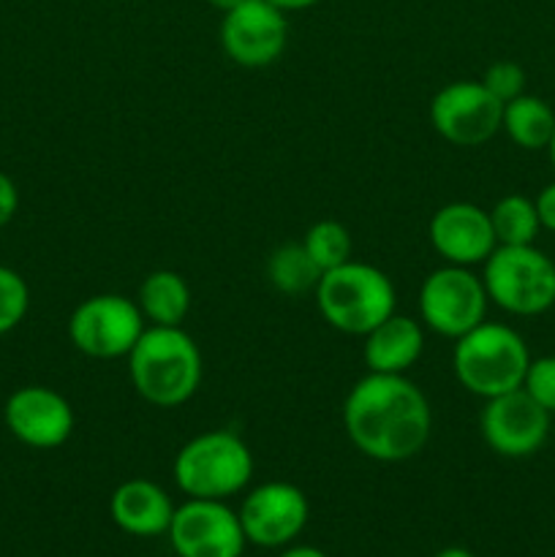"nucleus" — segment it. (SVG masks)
Segmentation results:
<instances>
[{"mask_svg": "<svg viewBox=\"0 0 555 557\" xmlns=\"http://www.w3.org/2000/svg\"><path fill=\"white\" fill-rule=\"evenodd\" d=\"M136 305L147 324L183 326L190 313V286L180 272L156 270L141 281Z\"/></svg>", "mask_w": 555, "mask_h": 557, "instance_id": "18", "label": "nucleus"}, {"mask_svg": "<svg viewBox=\"0 0 555 557\" xmlns=\"http://www.w3.org/2000/svg\"><path fill=\"white\" fill-rule=\"evenodd\" d=\"M109 511L120 531L131 536H161L169 531L174 517V504L166 490L147 479H128L120 484L109 500Z\"/></svg>", "mask_w": 555, "mask_h": 557, "instance_id": "17", "label": "nucleus"}, {"mask_svg": "<svg viewBox=\"0 0 555 557\" xmlns=\"http://www.w3.org/2000/svg\"><path fill=\"white\" fill-rule=\"evenodd\" d=\"M430 245L435 253L455 267H477L498 248L490 212L471 201H452L430 218Z\"/></svg>", "mask_w": 555, "mask_h": 557, "instance_id": "15", "label": "nucleus"}, {"mask_svg": "<svg viewBox=\"0 0 555 557\" xmlns=\"http://www.w3.org/2000/svg\"><path fill=\"white\" fill-rule=\"evenodd\" d=\"M288 22L270 0H245L226 11L221 22V47L243 69H267L283 54Z\"/></svg>", "mask_w": 555, "mask_h": 557, "instance_id": "11", "label": "nucleus"}, {"mask_svg": "<svg viewBox=\"0 0 555 557\" xmlns=\"http://www.w3.org/2000/svg\"><path fill=\"white\" fill-rule=\"evenodd\" d=\"M490 223H493L498 245H533L542 228L536 205L522 194H509L495 201L490 210Z\"/></svg>", "mask_w": 555, "mask_h": 557, "instance_id": "21", "label": "nucleus"}, {"mask_svg": "<svg viewBox=\"0 0 555 557\" xmlns=\"http://www.w3.org/2000/svg\"><path fill=\"white\" fill-rule=\"evenodd\" d=\"M550 417L526 389H511L506 395L490 397L482 408V438L495 455L522 460L536 455L550 435Z\"/></svg>", "mask_w": 555, "mask_h": 557, "instance_id": "10", "label": "nucleus"}, {"mask_svg": "<svg viewBox=\"0 0 555 557\" xmlns=\"http://www.w3.org/2000/svg\"><path fill=\"white\" fill-rule=\"evenodd\" d=\"M528 364L531 354L526 341L511 326L493 321H482L457 337L452 354V368L462 389L484 400L520 389Z\"/></svg>", "mask_w": 555, "mask_h": 557, "instance_id": "3", "label": "nucleus"}, {"mask_svg": "<svg viewBox=\"0 0 555 557\" xmlns=\"http://www.w3.org/2000/svg\"><path fill=\"white\" fill-rule=\"evenodd\" d=\"M547 150H550V163H553V169H555V131H553V139H550Z\"/></svg>", "mask_w": 555, "mask_h": 557, "instance_id": "32", "label": "nucleus"}, {"mask_svg": "<svg viewBox=\"0 0 555 557\" xmlns=\"http://www.w3.org/2000/svg\"><path fill=\"white\" fill-rule=\"evenodd\" d=\"M27 308H30V288L25 277L11 267L0 264V337L25 321Z\"/></svg>", "mask_w": 555, "mask_h": 557, "instance_id": "23", "label": "nucleus"}, {"mask_svg": "<svg viewBox=\"0 0 555 557\" xmlns=\"http://www.w3.org/2000/svg\"><path fill=\"white\" fill-rule=\"evenodd\" d=\"M20 210V190L5 172H0V228L11 221Z\"/></svg>", "mask_w": 555, "mask_h": 557, "instance_id": "26", "label": "nucleus"}, {"mask_svg": "<svg viewBox=\"0 0 555 557\" xmlns=\"http://www.w3.org/2000/svg\"><path fill=\"white\" fill-rule=\"evenodd\" d=\"M136 395L156 408H177L201 384V351L183 326L147 324L128 354Z\"/></svg>", "mask_w": 555, "mask_h": 557, "instance_id": "2", "label": "nucleus"}, {"mask_svg": "<svg viewBox=\"0 0 555 557\" xmlns=\"http://www.w3.org/2000/svg\"><path fill=\"white\" fill-rule=\"evenodd\" d=\"M207 3H210L212 9H218V11H223V14H226V11L237 9V5L245 3V0H207Z\"/></svg>", "mask_w": 555, "mask_h": 557, "instance_id": "30", "label": "nucleus"}, {"mask_svg": "<svg viewBox=\"0 0 555 557\" xmlns=\"http://www.w3.org/2000/svg\"><path fill=\"white\" fill-rule=\"evenodd\" d=\"M166 533L180 557H239L248 542L237 511L207 498H190L174 509Z\"/></svg>", "mask_w": 555, "mask_h": 557, "instance_id": "12", "label": "nucleus"}, {"mask_svg": "<svg viewBox=\"0 0 555 557\" xmlns=\"http://www.w3.org/2000/svg\"><path fill=\"white\" fill-rule=\"evenodd\" d=\"M504 103L482 82L457 79L441 87L430 101L435 134L455 147H479L501 131Z\"/></svg>", "mask_w": 555, "mask_h": 557, "instance_id": "9", "label": "nucleus"}, {"mask_svg": "<svg viewBox=\"0 0 555 557\" xmlns=\"http://www.w3.org/2000/svg\"><path fill=\"white\" fill-rule=\"evenodd\" d=\"M308 511L303 490L288 482H267L250 490L237 515L248 542L259 547H283L303 533Z\"/></svg>", "mask_w": 555, "mask_h": 557, "instance_id": "14", "label": "nucleus"}, {"mask_svg": "<svg viewBox=\"0 0 555 557\" xmlns=\"http://www.w3.org/2000/svg\"><path fill=\"white\" fill-rule=\"evenodd\" d=\"M147 321L134 299L123 294H92L82 299L69 319V337L76 351L92 359L128 357Z\"/></svg>", "mask_w": 555, "mask_h": 557, "instance_id": "8", "label": "nucleus"}, {"mask_svg": "<svg viewBox=\"0 0 555 557\" xmlns=\"http://www.w3.org/2000/svg\"><path fill=\"white\" fill-rule=\"evenodd\" d=\"M272 5H275V9H281L283 14H286V11H305V9H310V5H316L319 3V0H270Z\"/></svg>", "mask_w": 555, "mask_h": 557, "instance_id": "28", "label": "nucleus"}, {"mask_svg": "<svg viewBox=\"0 0 555 557\" xmlns=\"http://www.w3.org/2000/svg\"><path fill=\"white\" fill-rule=\"evenodd\" d=\"M479 82H482L501 103H509L511 98L526 92V71H522V65L511 63V60H498V63L488 65V71H484V76Z\"/></svg>", "mask_w": 555, "mask_h": 557, "instance_id": "24", "label": "nucleus"}, {"mask_svg": "<svg viewBox=\"0 0 555 557\" xmlns=\"http://www.w3.org/2000/svg\"><path fill=\"white\" fill-rule=\"evenodd\" d=\"M343 428L370 460L403 462L430 441L433 413L424 392L406 375L368 373L348 389Z\"/></svg>", "mask_w": 555, "mask_h": 557, "instance_id": "1", "label": "nucleus"}, {"mask_svg": "<svg viewBox=\"0 0 555 557\" xmlns=\"http://www.w3.org/2000/svg\"><path fill=\"white\" fill-rule=\"evenodd\" d=\"M305 250H308L310 259L316 261V267L324 275L326 270H335V267L346 264L351 259V234L343 223L337 221H319L305 232L303 237Z\"/></svg>", "mask_w": 555, "mask_h": 557, "instance_id": "22", "label": "nucleus"}, {"mask_svg": "<svg viewBox=\"0 0 555 557\" xmlns=\"http://www.w3.org/2000/svg\"><path fill=\"white\" fill-rule=\"evenodd\" d=\"M9 433L30 449H58L74 433V408L60 392L30 384L11 392L3 406Z\"/></svg>", "mask_w": 555, "mask_h": 557, "instance_id": "13", "label": "nucleus"}, {"mask_svg": "<svg viewBox=\"0 0 555 557\" xmlns=\"http://www.w3.org/2000/svg\"><path fill=\"white\" fill-rule=\"evenodd\" d=\"M490 302L511 315H539L555 305V264L533 245H498L484 261Z\"/></svg>", "mask_w": 555, "mask_h": 557, "instance_id": "6", "label": "nucleus"}, {"mask_svg": "<svg viewBox=\"0 0 555 557\" xmlns=\"http://www.w3.org/2000/svg\"><path fill=\"white\" fill-rule=\"evenodd\" d=\"M522 389L544 408V411L555 413V357H539L531 359L522 379Z\"/></svg>", "mask_w": 555, "mask_h": 557, "instance_id": "25", "label": "nucleus"}, {"mask_svg": "<svg viewBox=\"0 0 555 557\" xmlns=\"http://www.w3.org/2000/svg\"><path fill=\"white\" fill-rule=\"evenodd\" d=\"M533 205H536L539 223H542V228L555 232V183L544 185V188L539 190L536 199H533Z\"/></svg>", "mask_w": 555, "mask_h": 557, "instance_id": "27", "label": "nucleus"}, {"mask_svg": "<svg viewBox=\"0 0 555 557\" xmlns=\"http://www.w3.org/2000/svg\"><path fill=\"white\" fill-rule=\"evenodd\" d=\"M488 288L471 267L446 264L419 286V321L441 337H462L488 315Z\"/></svg>", "mask_w": 555, "mask_h": 557, "instance_id": "7", "label": "nucleus"}, {"mask_svg": "<svg viewBox=\"0 0 555 557\" xmlns=\"http://www.w3.org/2000/svg\"><path fill=\"white\" fill-rule=\"evenodd\" d=\"M267 277H270L272 288L294 297V294L316 292L321 270L310 259L303 243H286L272 250L270 259H267Z\"/></svg>", "mask_w": 555, "mask_h": 557, "instance_id": "20", "label": "nucleus"}, {"mask_svg": "<svg viewBox=\"0 0 555 557\" xmlns=\"http://www.w3.org/2000/svg\"><path fill=\"white\" fill-rule=\"evenodd\" d=\"M254 479V455L232 430L194 435L174 457V482L188 498L226 500Z\"/></svg>", "mask_w": 555, "mask_h": 557, "instance_id": "5", "label": "nucleus"}, {"mask_svg": "<svg viewBox=\"0 0 555 557\" xmlns=\"http://www.w3.org/2000/svg\"><path fill=\"white\" fill-rule=\"evenodd\" d=\"M319 313L332 330L368 335L375 324L395 313L397 294L390 275L379 267L351 261L326 270L316 286Z\"/></svg>", "mask_w": 555, "mask_h": 557, "instance_id": "4", "label": "nucleus"}, {"mask_svg": "<svg viewBox=\"0 0 555 557\" xmlns=\"http://www.w3.org/2000/svg\"><path fill=\"white\" fill-rule=\"evenodd\" d=\"M281 557H326V555L319 553V549H313V547H292V549H286Z\"/></svg>", "mask_w": 555, "mask_h": 557, "instance_id": "29", "label": "nucleus"}, {"mask_svg": "<svg viewBox=\"0 0 555 557\" xmlns=\"http://www.w3.org/2000/svg\"><path fill=\"white\" fill-rule=\"evenodd\" d=\"M362 337L368 373L406 375V370H411L424 351V324L411 315H386Z\"/></svg>", "mask_w": 555, "mask_h": 557, "instance_id": "16", "label": "nucleus"}, {"mask_svg": "<svg viewBox=\"0 0 555 557\" xmlns=\"http://www.w3.org/2000/svg\"><path fill=\"white\" fill-rule=\"evenodd\" d=\"M501 128L522 150H544L553 139L555 112L544 98L522 92V96L504 103Z\"/></svg>", "mask_w": 555, "mask_h": 557, "instance_id": "19", "label": "nucleus"}, {"mask_svg": "<svg viewBox=\"0 0 555 557\" xmlns=\"http://www.w3.org/2000/svg\"><path fill=\"white\" fill-rule=\"evenodd\" d=\"M435 557H473V555L462 547H446V549H441Z\"/></svg>", "mask_w": 555, "mask_h": 557, "instance_id": "31", "label": "nucleus"}]
</instances>
